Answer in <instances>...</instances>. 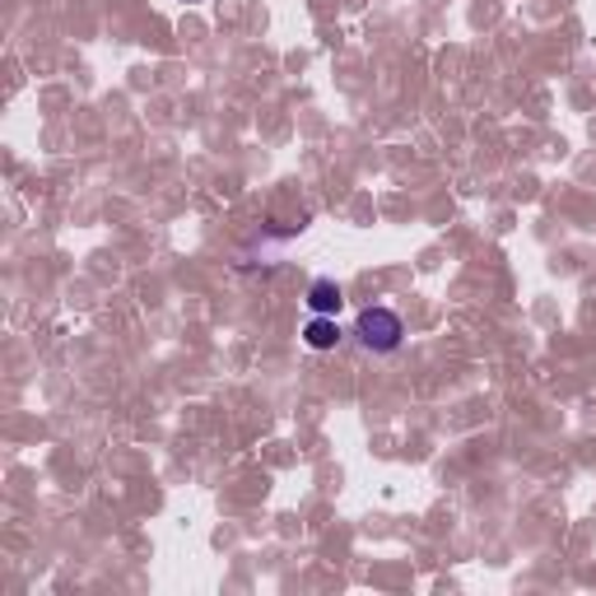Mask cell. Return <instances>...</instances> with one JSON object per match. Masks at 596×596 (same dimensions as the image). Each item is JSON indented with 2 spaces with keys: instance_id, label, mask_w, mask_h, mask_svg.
<instances>
[{
  "instance_id": "obj_1",
  "label": "cell",
  "mask_w": 596,
  "mask_h": 596,
  "mask_svg": "<svg viewBox=\"0 0 596 596\" xmlns=\"http://www.w3.org/2000/svg\"><path fill=\"white\" fill-rule=\"evenodd\" d=\"M354 335L368 354H397L405 345V322L391 308H364L354 317Z\"/></svg>"
},
{
  "instance_id": "obj_2",
  "label": "cell",
  "mask_w": 596,
  "mask_h": 596,
  "mask_svg": "<svg viewBox=\"0 0 596 596\" xmlns=\"http://www.w3.org/2000/svg\"><path fill=\"white\" fill-rule=\"evenodd\" d=\"M341 303H345V298H341V285H335V279H317V285L308 289V308L317 317H335V312H341Z\"/></svg>"
},
{
  "instance_id": "obj_3",
  "label": "cell",
  "mask_w": 596,
  "mask_h": 596,
  "mask_svg": "<svg viewBox=\"0 0 596 596\" xmlns=\"http://www.w3.org/2000/svg\"><path fill=\"white\" fill-rule=\"evenodd\" d=\"M303 341H308V349H335L341 345V326H335L331 317H312L303 326Z\"/></svg>"
}]
</instances>
